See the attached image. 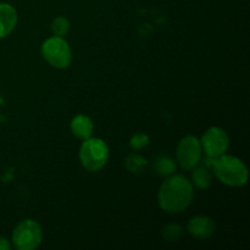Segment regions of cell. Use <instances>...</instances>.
Listing matches in <instances>:
<instances>
[{"label":"cell","mask_w":250,"mask_h":250,"mask_svg":"<svg viewBox=\"0 0 250 250\" xmlns=\"http://www.w3.org/2000/svg\"><path fill=\"white\" fill-rule=\"evenodd\" d=\"M194 197L193 186L182 175H171L161 185L158 200L161 209L170 214H177L187 209Z\"/></svg>","instance_id":"cell-1"},{"label":"cell","mask_w":250,"mask_h":250,"mask_svg":"<svg viewBox=\"0 0 250 250\" xmlns=\"http://www.w3.org/2000/svg\"><path fill=\"white\" fill-rule=\"evenodd\" d=\"M212 168L216 177L224 185L229 187H242L248 181V168L241 159L232 155H222L212 158Z\"/></svg>","instance_id":"cell-2"},{"label":"cell","mask_w":250,"mask_h":250,"mask_svg":"<svg viewBox=\"0 0 250 250\" xmlns=\"http://www.w3.org/2000/svg\"><path fill=\"white\" fill-rule=\"evenodd\" d=\"M109 159V148L99 138H88L80 149V160L83 167L90 172L102 170Z\"/></svg>","instance_id":"cell-3"},{"label":"cell","mask_w":250,"mask_h":250,"mask_svg":"<svg viewBox=\"0 0 250 250\" xmlns=\"http://www.w3.org/2000/svg\"><path fill=\"white\" fill-rule=\"evenodd\" d=\"M42 55L55 68H66L72 61V53L62 37H51L42 45Z\"/></svg>","instance_id":"cell-4"},{"label":"cell","mask_w":250,"mask_h":250,"mask_svg":"<svg viewBox=\"0 0 250 250\" xmlns=\"http://www.w3.org/2000/svg\"><path fill=\"white\" fill-rule=\"evenodd\" d=\"M42 242L41 226L34 220L20 222L12 233V243L19 250H33Z\"/></svg>","instance_id":"cell-5"},{"label":"cell","mask_w":250,"mask_h":250,"mask_svg":"<svg viewBox=\"0 0 250 250\" xmlns=\"http://www.w3.org/2000/svg\"><path fill=\"white\" fill-rule=\"evenodd\" d=\"M202 143L194 136H187L178 143L177 161L185 170H192L202 160Z\"/></svg>","instance_id":"cell-6"},{"label":"cell","mask_w":250,"mask_h":250,"mask_svg":"<svg viewBox=\"0 0 250 250\" xmlns=\"http://www.w3.org/2000/svg\"><path fill=\"white\" fill-rule=\"evenodd\" d=\"M202 148L209 158H216L227 151L229 139L226 132L220 127H211L208 129L202 138Z\"/></svg>","instance_id":"cell-7"},{"label":"cell","mask_w":250,"mask_h":250,"mask_svg":"<svg viewBox=\"0 0 250 250\" xmlns=\"http://www.w3.org/2000/svg\"><path fill=\"white\" fill-rule=\"evenodd\" d=\"M188 232L195 238L207 239L215 232V224L210 217L197 216L188 222Z\"/></svg>","instance_id":"cell-8"},{"label":"cell","mask_w":250,"mask_h":250,"mask_svg":"<svg viewBox=\"0 0 250 250\" xmlns=\"http://www.w3.org/2000/svg\"><path fill=\"white\" fill-rule=\"evenodd\" d=\"M17 24V12L10 4H0V38H5Z\"/></svg>","instance_id":"cell-9"},{"label":"cell","mask_w":250,"mask_h":250,"mask_svg":"<svg viewBox=\"0 0 250 250\" xmlns=\"http://www.w3.org/2000/svg\"><path fill=\"white\" fill-rule=\"evenodd\" d=\"M93 129H94L93 121L84 115H77L71 121V131H72L73 136L78 139L85 141V139L90 138Z\"/></svg>","instance_id":"cell-10"},{"label":"cell","mask_w":250,"mask_h":250,"mask_svg":"<svg viewBox=\"0 0 250 250\" xmlns=\"http://www.w3.org/2000/svg\"><path fill=\"white\" fill-rule=\"evenodd\" d=\"M192 170L193 185L197 186L199 189H208L212 183V177L209 170H207L205 167H197V166Z\"/></svg>","instance_id":"cell-11"},{"label":"cell","mask_w":250,"mask_h":250,"mask_svg":"<svg viewBox=\"0 0 250 250\" xmlns=\"http://www.w3.org/2000/svg\"><path fill=\"white\" fill-rule=\"evenodd\" d=\"M155 168L160 176H171L176 171V163L168 155H160L155 161Z\"/></svg>","instance_id":"cell-12"},{"label":"cell","mask_w":250,"mask_h":250,"mask_svg":"<svg viewBox=\"0 0 250 250\" xmlns=\"http://www.w3.org/2000/svg\"><path fill=\"white\" fill-rule=\"evenodd\" d=\"M126 167L128 168L129 172L132 173H141L143 172L144 168L146 167V160L141 155L132 154L126 159Z\"/></svg>","instance_id":"cell-13"},{"label":"cell","mask_w":250,"mask_h":250,"mask_svg":"<svg viewBox=\"0 0 250 250\" xmlns=\"http://www.w3.org/2000/svg\"><path fill=\"white\" fill-rule=\"evenodd\" d=\"M51 31H53L54 36L56 37H63L67 34L70 31V22L67 19L60 16L56 17L53 22H51Z\"/></svg>","instance_id":"cell-14"},{"label":"cell","mask_w":250,"mask_h":250,"mask_svg":"<svg viewBox=\"0 0 250 250\" xmlns=\"http://www.w3.org/2000/svg\"><path fill=\"white\" fill-rule=\"evenodd\" d=\"M163 236L166 241L168 242H175L182 236V227L180 225L171 224L167 225L165 229H163Z\"/></svg>","instance_id":"cell-15"},{"label":"cell","mask_w":250,"mask_h":250,"mask_svg":"<svg viewBox=\"0 0 250 250\" xmlns=\"http://www.w3.org/2000/svg\"><path fill=\"white\" fill-rule=\"evenodd\" d=\"M149 144V137L146 133H138L134 134L129 141V146L136 150H141V149L146 148Z\"/></svg>","instance_id":"cell-16"},{"label":"cell","mask_w":250,"mask_h":250,"mask_svg":"<svg viewBox=\"0 0 250 250\" xmlns=\"http://www.w3.org/2000/svg\"><path fill=\"white\" fill-rule=\"evenodd\" d=\"M11 248V244L4 237H0V250H9Z\"/></svg>","instance_id":"cell-17"}]
</instances>
